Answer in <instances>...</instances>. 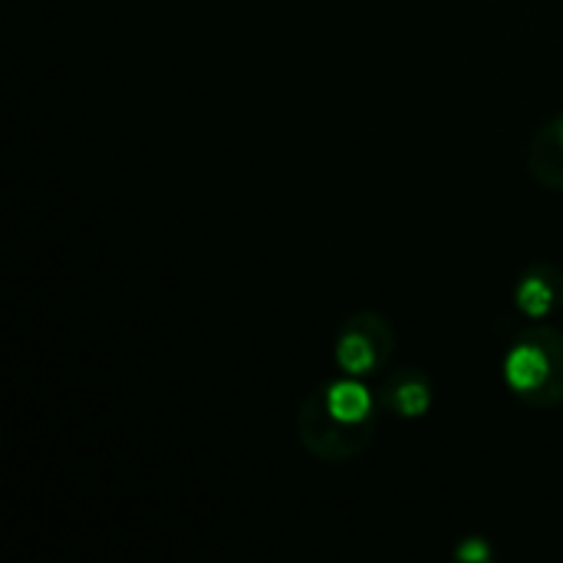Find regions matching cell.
Masks as SVG:
<instances>
[{
  "label": "cell",
  "mask_w": 563,
  "mask_h": 563,
  "mask_svg": "<svg viewBox=\"0 0 563 563\" xmlns=\"http://www.w3.org/2000/svg\"><path fill=\"white\" fill-rule=\"evenodd\" d=\"M551 340H554V330H538L531 336H521L508 356H505V383L511 393L525 396V399H538L548 406L551 399V379H554V350H551Z\"/></svg>",
  "instance_id": "cell-1"
},
{
  "label": "cell",
  "mask_w": 563,
  "mask_h": 563,
  "mask_svg": "<svg viewBox=\"0 0 563 563\" xmlns=\"http://www.w3.org/2000/svg\"><path fill=\"white\" fill-rule=\"evenodd\" d=\"M393 346L389 327L376 313H363L350 320L336 340V366L346 376H366L373 373Z\"/></svg>",
  "instance_id": "cell-2"
},
{
  "label": "cell",
  "mask_w": 563,
  "mask_h": 563,
  "mask_svg": "<svg viewBox=\"0 0 563 563\" xmlns=\"http://www.w3.org/2000/svg\"><path fill=\"white\" fill-rule=\"evenodd\" d=\"M320 406L323 412L346 426V429H369L373 426V393L366 383L360 379H340V383H330L323 393H320Z\"/></svg>",
  "instance_id": "cell-3"
},
{
  "label": "cell",
  "mask_w": 563,
  "mask_h": 563,
  "mask_svg": "<svg viewBox=\"0 0 563 563\" xmlns=\"http://www.w3.org/2000/svg\"><path fill=\"white\" fill-rule=\"evenodd\" d=\"M554 284H558V271H531V274H525L518 290H515L518 310L525 317H531V320L548 317L561 303V290Z\"/></svg>",
  "instance_id": "cell-4"
},
{
  "label": "cell",
  "mask_w": 563,
  "mask_h": 563,
  "mask_svg": "<svg viewBox=\"0 0 563 563\" xmlns=\"http://www.w3.org/2000/svg\"><path fill=\"white\" fill-rule=\"evenodd\" d=\"M393 406L399 416L406 419H419L429 412L432 406V393H429V383L426 379H402L396 389H393Z\"/></svg>",
  "instance_id": "cell-5"
},
{
  "label": "cell",
  "mask_w": 563,
  "mask_h": 563,
  "mask_svg": "<svg viewBox=\"0 0 563 563\" xmlns=\"http://www.w3.org/2000/svg\"><path fill=\"white\" fill-rule=\"evenodd\" d=\"M455 558L462 563H488L492 561V544L485 538H465L455 548Z\"/></svg>",
  "instance_id": "cell-6"
},
{
  "label": "cell",
  "mask_w": 563,
  "mask_h": 563,
  "mask_svg": "<svg viewBox=\"0 0 563 563\" xmlns=\"http://www.w3.org/2000/svg\"><path fill=\"white\" fill-rule=\"evenodd\" d=\"M561 142H563V119H561Z\"/></svg>",
  "instance_id": "cell-7"
}]
</instances>
